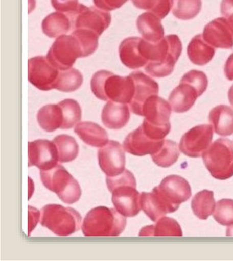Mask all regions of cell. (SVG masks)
<instances>
[{
	"instance_id": "484cf974",
	"label": "cell",
	"mask_w": 233,
	"mask_h": 261,
	"mask_svg": "<svg viewBox=\"0 0 233 261\" xmlns=\"http://www.w3.org/2000/svg\"><path fill=\"white\" fill-rule=\"evenodd\" d=\"M72 27L70 17L66 14L56 12L49 15L42 22L43 33L50 38H57L67 33Z\"/></svg>"
},
{
	"instance_id": "52a82bcc",
	"label": "cell",
	"mask_w": 233,
	"mask_h": 261,
	"mask_svg": "<svg viewBox=\"0 0 233 261\" xmlns=\"http://www.w3.org/2000/svg\"><path fill=\"white\" fill-rule=\"evenodd\" d=\"M212 177L226 180L233 176V143L228 139H218L202 155Z\"/></svg>"
},
{
	"instance_id": "5b68a950",
	"label": "cell",
	"mask_w": 233,
	"mask_h": 261,
	"mask_svg": "<svg viewBox=\"0 0 233 261\" xmlns=\"http://www.w3.org/2000/svg\"><path fill=\"white\" fill-rule=\"evenodd\" d=\"M171 106L167 101L157 95L150 97L142 109L141 116L145 117L142 124L144 129L155 138L164 139L171 129Z\"/></svg>"
},
{
	"instance_id": "1f68e13d",
	"label": "cell",
	"mask_w": 233,
	"mask_h": 261,
	"mask_svg": "<svg viewBox=\"0 0 233 261\" xmlns=\"http://www.w3.org/2000/svg\"><path fill=\"white\" fill-rule=\"evenodd\" d=\"M179 156L178 145L171 140H164L161 148L151 155L154 163L163 168L171 167L178 161Z\"/></svg>"
},
{
	"instance_id": "5bb4252c",
	"label": "cell",
	"mask_w": 233,
	"mask_h": 261,
	"mask_svg": "<svg viewBox=\"0 0 233 261\" xmlns=\"http://www.w3.org/2000/svg\"><path fill=\"white\" fill-rule=\"evenodd\" d=\"M58 149L52 141L46 139L28 143V166H35L40 171H46L58 165Z\"/></svg>"
},
{
	"instance_id": "60d3db41",
	"label": "cell",
	"mask_w": 233,
	"mask_h": 261,
	"mask_svg": "<svg viewBox=\"0 0 233 261\" xmlns=\"http://www.w3.org/2000/svg\"><path fill=\"white\" fill-rule=\"evenodd\" d=\"M128 0H93L95 5L103 11H114L122 7Z\"/></svg>"
},
{
	"instance_id": "7c38bea8",
	"label": "cell",
	"mask_w": 233,
	"mask_h": 261,
	"mask_svg": "<svg viewBox=\"0 0 233 261\" xmlns=\"http://www.w3.org/2000/svg\"><path fill=\"white\" fill-rule=\"evenodd\" d=\"M70 19L74 30H91L100 36L110 25L111 15L97 8L86 7L80 4L78 11Z\"/></svg>"
},
{
	"instance_id": "44dd1931",
	"label": "cell",
	"mask_w": 233,
	"mask_h": 261,
	"mask_svg": "<svg viewBox=\"0 0 233 261\" xmlns=\"http://www.w3.org/2000/svg\"><path fill=\"white\" fill-rule=\"evenodd\" d=\"M130 119V111L126 104L109 101L103 107L101 119L107 128L119 129L124 127Z\"/></svg>"
},
{
	"instance_id": "d4e9b609",
	"label": "cell",
	"mask_w": 233,
	"mask_h": 261,
	"mask_svg": "<svg viewBox=\"0 0 233 261\" xmlns=\"http://www.w3.org/2000/svg\"><path fill=\"white\" fill-rule=\"evenodd\" d=\"M190 61L197 66H204L211 62L215 55V48L204 39L202 34L194 36L188 46Z\"/></svg>"
},
{
	"instance_id": "f6af8a7d",
	"label": "cell",
	"mask_w": 233,
	"mask_h": 261,
	"mask_svg": "<svg viewBox=\"0 0 233 261\" xmlns=\"http://www.w3.org/2000/svg\"><path fill=\"white\" fill-rule=\"evenodd\" d=\"M228 100L230 101V105L233 107V85L230 87V90L228 91Z\"/></svg>"
},
{
	"instance_id": "6da1fadb",
	"label": "cell",
	"mask_w": 233,
	"mask_h": 261,
	"mask_svg": "<svg viewBox=\"0 0 233 261\" xmlns=\"http://www.w3.org/2000/svg\"><path fill=\"white\" fill-rule=\"evenodd\" d=\"M91 90L95 96L103 101L130 104L134 96V81L130 75H115L107 70H100L93 75Z\"/></svg>"
},
{
	"instance_id": "8fae6325",
	"label": "cell",
	"mask_w": 233,
	"mask_h": 261,
	"mask_svg": "<svg viewBox=\"0 0 233 261\" xmlns=\"http://www.w3.org/2000/svg\"><path fill=\"white\" fill-rule=\"evenodd\" d=\"M59 72L46 57L36 56L28 61V80L38 90L50 91L55 89Z\"/></svg>"
},
{
	"instance_id": "836d02e7",
	"label": "cell",
	"mask_w": 233,
	"mask_h": 261,
	"mask_svg": "<svg viewBox=\"0 0 233 261\" xmlns=\"http://www.w3.org/2000/svg\"><path fill=\"white\" fill-rule=\"evenodd\" d=\"M202 0H174L172 14L177 19L191 20L200 13Z\"/></svg>"
},
{
	"instance_id": "f546056e",
	"label": "cell",
	"mask_w": 233,
	"mask_h": 261,
	"mask_svg": "<svg viewBox=\"0 0 233 261\" xmlns=\"http://www.w3.org/2000/svg\"><path fill=\"white\" fill-rule=\"evenodd\" d=\"M216 207L214 192L204 190L196 194L192 201L194 214L201 220H206L214 214Z\"/></svg>"
},
{
	"instance_id": "3957f363",
	"label": "cell",
	"mask_w": 233,
	"mask_h": 261,
	"mask_svg": "<svg viewBox=\"0 0 233 261\" xmlns=\"http://www.w3.org/2000/svg\"><path fill=\"white\" fill-rule=\"evenodd\" d=\"M126 226V217L116 210L99 206L86 214L82 229L85 236H119Z\"/></svg>"
},
{
	"instance_id": "ac0fdd59",
	"label": "cell",
	"mask_w": 233,
	"mask_h": 261,
	"mask_svg": "<svg viewBox=\"0 0 233 261\" xmlns=\"http://www.w3.org/2000/svg\"><path fill=\"white\" fill-rule=\"evenodd\" d=\"M135 84L134 96L129 106L135 115L141 116L142 109L145 101L159 93V85L153 79L141 71H135L129 74Z\"/></svg>"
},
{
	"instance_id": "8d00e7d4",
	"label": "cell",
	"mask_w": 233,
	"mask_h": 261,
	"mask_svg": "<svg viewBox=\"0 0 233 261\" xmlns=\"http://www.w3.org/2000/svg\"><path fill=\"white\" fill-rule=\"evenodd\" d=\"M72 35L78 40L83 53V58L90 56L96 51L99 45L98 34L91 30L76 29Z\"/></svg>"
},
{
	"instance_id": "cb8c5ba5",
	"label": "cell",
	"mask_w": 233,
	"mask_h": 261,
	"mask_svg": "<svg viewBox=\"0 0 233 261\" xmlns=\"http://www.w3.org/2000/svg\"><path fill=\"white\" fill-rule=\"evenodd\" d=\"M209 122L215 133L222 137L233 134V110L227 105H219L210 111Z\"/></svg>"
},
{
	"instance_id": "7a4b0ae2",
	"label": "cell",
	"mask_w": 233,
	"mask_h": 261,
	"mask_svg": "<svg viewBox=\"0 0 233 261\" xmlns=\"http://www.w3.org/2000/svg\"><path fill=\"white\" fill-rule=\"evenodd\" d=\"M152 46L151 58L145 67V71L156 78L170 75L182 53L179 36L168 35Z\"/></svg>"
},
{
	"instance_id": "7402d4cb",
	"label": "cell",
	"mask_w": 233,
	"mask_h": 261,
	"mask_svg": "<svg viewBox=\"0 0 233 261\" xmlns=\"http://www.w3.org/2000/svg\"><path fill=\"white\" fill-rule=\"evenodd\" d=\"M136 25L144 39L151 43H157L164 38V29L161 19L149 12L137 18Z\"/></svg>"
},
{
	"instance_id": "277c9868",
	"label": "cell",
	"mask_w": 233,
	"mask_h": 261,
	"mask_svg": "<svg viewBox=\"0 0 233 261\" xmlns=\"http://www.w3.org/2000/svg\"><path fill=\"white\" fill-rule=\"evenodd\" d=\"M40 224L58 236H68L78 232L82 216L72 207L50 204L42 208Z\"/></svg>"
},
{
	"instance_id": "8992f818",
	"label": "cell",
	"mask_w": 233,
	"mask_h": 261,
	"mask_svg": "<svg viewBox=\"0 0 233 261\" xmlns=\"http://www.w3.org/2000/svg\"><path fill=\"white\" fill-rule=\"evenodd\" d=\"M40 175L44 187L55 192L64 203L74 204L80 200L82 196L80 184L63 166L40 171Z\"/></svg>"
},
{
	"instance_id": "ffe728a7",
	"label": "cell",
	"mask_w": 233,
	"mask_h": 261,
	"mask_svg": "<svg viewBox=\"0 0 233 261\" xmlns=\"http://www.w3.org/2000/svg\"><path fill=\"white\" fill-rule=\"evenodd\" d=\"M202 95L191 83L182 78L179 86L170 93L168 102L174 112L185 113L194 106L198 97Z\"/></svg>"
},
{
	"instance_id": "7bdbcfd3",
	"label": "cell",
	"mask_w": 233,
	"mask_h": 261,
	"mask_svg": "<svg viewBox=\"0 0 233 261\" xmlns=\"http://www.w3.org/2000/svg\"><path fill=\"white\" fill-rule=\"evenodd\" d=\"M40 213L37 209L29 206V234L36 227L39 220Z\"/></svg>"
},
{
	"instance_id": "d6a6232c",
	"label": "cell",
	"mask_w": 233,
	"mask_h": 261,
	"mask_svg": "<svg viewBox=\"0 0 233 261\" xmlns=\"http://www.w3.org/2000/svg\"><path fill=\"white\" fill-rule=\"evenodd\" d=\"M84 82L82 73L76 68L60 70L55 89L62 92H72L78 90Z\"/></svg>"
},
{
	"instance_id": "4dcf8cb0",
	"label": "cell",
	"mask_w": 233,
	"mask_h": 261,
	"mask_svg": "<svg viewBox=\"0 0 233 261\" xmlns=\"http://www.w3.org/2000/svg\"><path fill=\"white\" fill-rule=\"evenodd\" d=\"M53 142L56 145L60 163H69L78 157L80 148L74 137L67 135H60L54 139Z\"/></svg>"
},
{
	"instance_id": "74e56055",
	"label": "cell",
	"mask_w": 233,
	"mask_h": 261,
	"mask_svg": "<svg viewBox=\"0 0 233 261\" xmlns=\"http://www.w3.org/2000/svg\"><path fill=\"white\" fill-rule=\"evenodd\" d=\"M214 218L223 226L233 225V200L222 199L217 203Z\"/></svg>"
},
{
	"instance_id": "e0dca14e",
	"label": "cell",
	"mask_w": 233,
	"mask_h": 261,
	"mask_svg": "<svg viewBox=\"0 0 233 261\" xmlns=\"http://www.w3.org/2000/svg\"><path fill=\"white\" fill-rule=\"evenodd\" d=\"M202 36L213 47L224 49L233 48V30L226 18H218L208 23Z\"/></svg>"
},
{
	"instance_id": "d6986e66",
	"label": "cell",
	"mask_w": 233,
	"mask_h": 261,
	"mask_svg": "<svg viewBox=\"0 0 233 261\" xmlns=\"http://www.w3.org/2000/svg\"><path fill=\"white\" fill-rule=\"evenodd\" d=\"M164 142V140H155L151 138L139 126L127 135L123 142V147L125 151L131 154L144 156L157 152Z\"/></svg>"
},
{
	"instance_id": "ee69618b",
	"label": "cell",
	"mask_w": 233,
	"mask_h": 261,
	"mask_svg": "<svg viewBox=\"0 0 233 261\" xmlns=\"http://www.w3.org/2000/svg\"><path fill=\"white\" fill-rule=\"evenodd\" d=\"M224 74L229 81H233V54L229 56L225 64Z\"/></svg>"
},
{
	"instance_id": "ba28073f",
	"label": "cell",
	"mask_w": 233,
	"mask_h": 261,
	"mask_svg": "<svg viewBox=\"0 0 233 261\" xmlns=\"http://www.w3.org/2000/svg\"><path fill=\"white\" fill-rule=\"evenodd\" d=\"M80 58H83L82 48L73 35L59 36L46 55L49 62L59 70L70 69Z\"/></svg>"
},
{
	"instance_id": "2e32d148",
	"label": "cell",
	"mask_w": 233,
	"mask_h": 261,
	"mask_svg": "<svg viewBox=\"0 0 233 261\" xmlns=\"http://www.w3.org/2000/svg\"><path fill=\"white\" fill-rule=\"evenodd\" d=\"M99 167L107 177H115L125 170L124 147L115 141H109L98 151Z\"/></svg>"
},
{
	"instance_id": "f1b7e54d",
	"label": "cell",
	"mask_w": 233,
	"mask_h": 261,
	"mask_svg": "<svg viewBox=\"0 0 233 261\" xmlns=\"http://www.w3.org/2000/svg\"><path fill=\"white\" fill-rule=\"evenodd\" d=\"M139 236H182L181 226L171 218L162 217L155 225L147 226L142 228Z\"/></svg>"
},
{
	"instance_id": "e575fe53",
	"label": "cell",
	"mask_w": 233,
	"mask_h": 261,
	"mask_svg": "<svg viewBox=\"0 0 233 261\" xmlns=\"http://www.w3.org/2000/svg\"><path fill=\"white\" fill-rule=\"evenodd\" d=\"M63 115V123L60 129H70L80 122L82 109L78 102L73 99H66L58 103Z\"/></svg>"
},
{
	"instance_id": "4316f807",
	"label": "cell",
	"mask_w": 233,
	"mask_h": 261,
	"mask_svg": "<svg viewBox=\"0 0 233 261\" xmlns=\"http://www.w3.org/2000/svg\"><path fill=\"white\" fill-rule=\"evenodd\" d=\"M38 124L46 132L52 133L61 127L63 115L59 105H48L42 107L37 114Z\"/></svg>"
},
{
	"instance_id": "30bf717a",
	"label": "cell",
	"mask_w": 233,
	"mask_h": 261,
	"mask_svg": "<svg viewBox=\"0 0 233 261\" xmlns=\"http://www.w3.org/2000/svg\"><path fill=\"white\" fill-rule=\"evenodd\" d=\"M151 42L139 37H129L119 46V56L123 64L130 69L147 66L151 55Z\"/></svg>"
},
{
	"instance_id": "f35d334b",
	"label": "cell",
	"mask_w": 233,
	"mask_h": 261,
	"mask_svg": "<svg viewBox=\"0 0 233 261\" xmlns=\"http://www.w3.org/2000/svg\"><path fill=\"white\" fill-rule=\"evenodd\" d=\"M106 183L109 191L110 192L119 186L127 184H137L134 175L127 169H125L123 173L115 177H107Z\"/></svg>"
},
{
	"instance_id": "d590c367",
	"label": "cell",
	"mask_w": 233,
	"mask_h": 261,
	"mask_svg": "<svg viewBox=\"0 0 233 261\" xmlns=\"http://www.w3.org/2000/svg\"><path fill=\"white\" fill-rule=\"evenodd\" d=\"M132 3L137 9L150 11L163 19L171 11L174 0H132Z\"/></svg>"
},
{
	"instance_id": "b9f144b4",
	"label": "cell",
	"mask_w": 233,
	"mask_h": 261,
	"mask_svg": "<svg viewBox=\"0 0 233 261\" xmlns=\"http://www.w3.org/2000/svg\"><path fill=\"white\" fill-rule=\"evenodd\" d=\"M221 14L226 18L233 30V0H222L220 7Z\"/></svg>"
},
{
	"instance_id": "bcb514c9",
	"label": "cell",
	"mask_w": 233,
	"mask_h": 261,
	"mask_svg": "<svg viewBox=\"0 0 233 261\" xmlns=\"http://www.w3.org/2000/svg\"><path fill=\"white\" fill-rule=\"evenodd\" d=\"M226 236H233V225H231L230 227L227 228Z\"/></svg>"
},
{
	"instance_id": "603a6c76",
	"label": "cell",
	"mask_w": 233,
	"mask_h": 261,
	"mask_svg": "<svg viewBox=\"0 0 233 261\" xmlns=\"http://www.w3.org/2000/svg\"><path fill=\"white\" fill-rule=\"evenodd\" d=\"M75 133L86 144L94 147H102L109 141L108 134L96 123L84 121L76 125Z\"/></svg>"
},
{
	"instance_id": "ab89813d",
	"label": "cell",
	"mask_w": 233,
	"mask_h": 261,
	"mask_svg": "<svg viewBox=\"0 0 233 261\" xmlns=\"http://www.w3.org/2000/svg\"><path fill=\"white\" fill-rule=\"evenodd\" d=\"M52 5L55 10L67 15L71 17L78 11V0H51Z\"/></svg>"
},
{
	"instance_id": "4fadbf2b",
	"label": "cell",
	"mask_w": 233,
	"mask_h": 261,
	"mask_svg": "<svg viewBox=\"0 0 233 261\" xmlns=\"http://www.w3.org/2000/svg\"><path fill=\"white\" fill-rule=\"evenodd\" d=\"M213 127L200 125L190 129L182 137L180 150L188 157L199 158L209 147L213 139Z\"/></svg>"
},
{
	"instance_id": "83f0119b",
	"label": "cell",
	"mask_w": 233,
	"mask_h": 261,
	"mask_svg": "<svg viewBox=\"0 0 233 261\" xmlns=\"http://www.w3.org/2000/svg\"><path fill=\"white\" fill-rule=\"evenodd\" d=\"M141 208L153 222L169 214L167 207L155 191L141 194Z\"/></svg>"
},
{
	"instance_id": "9a60e30c",
	"label": "cell",
	"mask_w": 233,
	"mask_h": 261,
	"mask_svg": "<svg viewBox=\"0 0 233 261\" xmlns=\"http://www.w3.org/2000/svg\"><path fill=\"white\" fill-rule=\"evenodd\" d=\"M137 184L119 186L111 191L115 209L125 217H134L141 208V194L136 189Z\"/></svg>"
},
{
	"instance_id": "9c48e42d",
	"label": "cell",
	"mask_w": 233,
	"mask_h": 261,
	"mask_svg": "<svg viewBox=\"0 0 233 261\" xmlns=\"http://www.w3.org/2000/svg\"><path fill=\"white\" fill-rule=\"evenodd\" d=\"M153 190L167 205L170 214L177 211L179 205L189 200L192 196L191 187L187 180L176 175L164 178Z\"/></svg>"
}]
</instances>
